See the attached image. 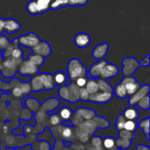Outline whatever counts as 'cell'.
Returning a JSON list of instances; mask_svg holds the SVG:
<instances>
[{"label": "cell", "mask_w": 150, "mask_h": 150, "mask_svg": "<svg viewBox=\"0 0 150 150\" xmlns=\"http://www.w3.org/2000/svg\"><path fill=\"white\" fill-rule=\"evenodd\" d=\"M102 140H101L100 138L98 137L97 136H95V137L93 138V139H92V145H93L95 147H97V148H100L101 146V145H102Z\"/></svg>", "instance_id": "681fc988"}, {"label": "cell", "mask_w": 150, "mask_h": 150, "mask_svg": "<svg viewBox=\"0 0 150 150\" xmlns=\"http://www.w3.org/2000/svg\"><path fill=\"white\" fill-rule=\"evenodd\" d=\"M54 77V81L55 84L57 86H62V85L65 84L66 81L67 80V75L63 72H57L53 76Z\"/></svg>", "instance_id": "484cf974"}, {"label": "cell", "mask_w": 150, "mask_h": 150, "mask_svg": "<svg viewBox=\"0 0 150 150\" xmlns=\"http://www.w3.org/2000/svg\"><path fill=\"white\" fill-rule=\"evenodd\" d=\"M18 86L21 89L23 95H29L32 91L30 83H27V82H21V83H19Z\"/></svg>", "instance_id": "60d3db41"}, {"label": "cell", "mask_w": 150, "mask_h": 150, "mask_svg": "<svg viewBox=\"0 0 150 150\" xmlns=\"http://www.w3.org/2000/svg\"><path fill=\"white\" fill-rule=\"evenodd\" d=\"M67 6H69L68 0H53L50 6V9L55 10Z\"/></svg>", "instance_id": "4dcf8cb0"}, {"label": "cell", "mask_w": 150, "mask_h": 150, "mask_svg": "<svg viewBox=\"0 0 150 150\" xmlns=\"http://www.w3.org/2000/svg\"><path fill=\"white\" fill-rule=\"evenodd\" d=\"M118 73L119 69L115 64H111V63H107L104 66L103 68L100 78L105 79V80H108V79L117 76Z\"/></svg>", "instance_id": "30bf717a"}, {"label": "cell", "mask_w": 150, "mask_h": 150, "mask_svg": "<svg viewBox=\"0 0 150 150\" xmlns=\"http://www.w3.org/2000/svg\"><path fill=\"white\" fill-rule=\"evenodd\" d=\"M87 79H88L86 78V76H84V77H80L75 81V83H76L79 88L84 87L85 85H86V81H87Z\"/></svg>", "instance_id": "bcb514c9"}, {"label": "cell", "mask_w": 150, "mask_h": 150, "mask_svg": "<svg viewBox=\"0 0 150 150\" xmlns=\"http://www.w3.org/2000/svg\"><path fill=\"white\" fill-rule=\"evenodd\" d=\"M58 115L63 121H67L71 119L72 116H73V111L70 107L64 106L60 108L58 112Z\"/></svg>", "instance_id": "d4e9b609"}, {"label": "cell", "mask_w": 150, "mask_h": 150, "mask_svg": "<svg viewBox=\"0 0 150 150\" xmlns=\"http://www.w3.org/2000/svg\"><path fill=\"white\" fill-rule=\"evenodd\" d=\"M89 0H68L69 6H83Z\"/></svg>", "instance_id": "f6af8a7d"}, {"label": "cell", "mask_w": 150, "mask_h": 150, "mask_svg": "<svg viewBox=\"0 0 150 150\" xmlns=\"http://www.w3.org/2000/svg\"><path fill=\"white\" fill-rule=\"evenodd\" d=\"M138 127V123L136 122V120H126L125 123L124 129L127 131L134 133Z\"/></svg>", "instance_id": "d590c367"}, {"label": "cell", "mask_w": 150, "mask_h": 150, "mask_svg": "<svg viewBox=\"0 0 150 150\" xmlns=\"http://www.w3.org/2000/svg\"><path fill=\"white\" fill-rule=\"evenodd\" d=\"M4 19L0 18V35L4 32Z\"/></svg>", "instance_id": "f5cc1de1"}, {"label": "cell", "mask_w": 150, "mask_h": 150, "mask_svg": "<svg viewBox=\"0 0 150 150\" xmlns=\"http://www.w3.org/2000/svg\"><path fill=\"white\" fill-rule=\"evenodd\" d=\"M120 82L125 86L127 96H131L132 95H133L142 86L140 83L136 81L135 78L132 76H124Z\"/></svg>", "instance_id": "8992f818"}, {"label": "cell", "mask_w": 150, "mask_h": 150, "mask_svg": "<svg viewBox=\"0 0 150 150\" xmlns=\"http://www.w3.org/2000/svg\"><path fill=\"white\" fill-rule=\"evenodd\" d=\"M27 59L29 60L31 62H32L35 65L38 66V67H40V66L42 65L44 63V61H45V58L43 57H42L40 55H38V54H33V53L31 54L28 57Z\"/></svg>", "instance_id": "83f0119b"}, {"label": "cell", "mask_w": 150, "mask_h": 150, "mask_svg": "<svg viewBox=\"0 0 150 150\" xmlns=\"http://www.w3.org/2000/svg\"><path fill=\"white\" fill-rule=\"evenodd\" d=\"M113 93L120 99H124L127 96V91L124 84L120 82L113 88Z\"/></svg>", "instance_id": "44dd1931"}, {"label": "cell", "mask_w": 150, "mask_h": 150, "mask_svg": "<svg viewBox=\"0 0 150 150\" xmlns=\"http://www.w3.org/2000/svg\"><path fill=\"white\" fill-rule=\"evenodd\" d=\"M149 65L146 66V67H142L139 66L134 73H133L132 76L135 78L136 81L141 85L149 84Z\"/></svg>", "instance_id": "3957f363"}, {"label": "cell", "mask_w": 150, "mask_h": 150, "mask_svg": "<svg viewBox=\"0 0 150 150\" xmlns=\"http://www.w3.org/2000/svg\"><path fill=\"white\" fill-rule=\"evenodd\" d=\"M136 150H149V146L144 144H139L136 146Z\"/></svg>", "instance_id": "816d5d0a"}, {"label": "cell", "mask_w": 150, "mask_h": 150, "mask_svg": "<svg viewBox=\"0 0 150 150\" xmlns=\"http://www.w3.org/2000/svg\"><path fill=\"white\" fill-rule=\"evenodd\" d=\"M136 137L134 133H132V132L127 131V130H125V129L119 131V137L121 138V139H127V140H132L134 138Z\"/></svg>", "instance_id": "8d00e7d4"}, {"label": "cell", "mask_w": 150, "mask_h": 150, "mask_svg": "<svg viewBox=\"0 0 150 150\" xmlns=\"http://www.w3.org/2000/svg\"><path fill=\"white\" fill-rule=\"evenodd\" d=\"M89 94L85 89V87H81L79 89V100L83 101L89 100Z\"/></svg>", "instance_id": "b9f144b4"}, {"label": "cell", "mask_w": 150, "mask_h": 150, "mask_svg": "<svg viewBox=\"0 0 150 150\" xmlns=\"http://www.w3.org/2000/svg\"><path fill=\"white\" fill-rule=\"evenodd\" d=\"M108 50V45L107 43H101L94 48L92 51V56L98 60L103 59L107 54Z\"/></svg>", "instance_id": "9a60e30c"}, {"label": "cell", "mask_w": 150, "mask_h": 150, "mask_svg": "<svg viewBox=\"0 0 150 150\" xmlns=\"http://www.w3.org/2000/svg\"><path fill=\"white\" fill-rule=\"evenodd\" d=\"M120 150H122V149H120Z\"/></svg>", "instance_id": "6f0895ef"}, {"label": "cell", "mask_w": 150, "mask_h": 150, "mask_svg": "<svg viewBox=\"0 0 150 150\" xmlns=\"http://www.w3.org/2000/svg\"><path fill=\"white\" fill-rule=\"evenodd\" d=\"M10 44V40L4 34L2 35H0V49H5Z\"/></svg>", "instance_id": "7bdbcfd3"}, {"label": "cell", "mask_w": 150, "mask_h": 150, "mask_svg": "<svg viewBox=\"0 0 150 150\" xmlns=\"http://www.w3.org/2000/svg\"><path fill=\"white\" fill-rule=\"evenodd\" d=\"M1 61H2V55H1V54L0 53V63H1Z\"/></svg>", "instance_id": "9f6ffc18"}, {"label": "cell", "mask_w": 150, "mask_h": 150, "mask_svg": "<svg viewBox=\"0 0 150 150\" xmlns=\"http://www.w3.org/2000/svg\"><path fill=\"white\" fill-rule=\"evenodd\" d=\"M77 112L81 116L83 120H90L95 117V112L90 108H80L77 110Z\"/></svg>", "instance_id": "cb8c5ba5"}, {"label": "cell", "mask_w": 150, "mask_h": 150, "mask_svg": "<svg viewBox=\"0 0 150 150\" xmlns=\"http://www.w3.org/2000/svg\"><path fill=\"white\" fill-rule=\"evenodd\" d=\"M74 42L79 48H85L89 45L91 42V38L86 33H79L74 38Z\"/></svg>", "instance_id": "4fadbf2b"}, {"label": "cell", "mask_w": 150, "mask_h": 150, "mask_svg": "<svg viewBox=\"0 0 150 150\" xmlns=\"http://www.w3.org/2000/svg\"><path fill=\"white\" fill-rule=\"evenodd\" d=\"M107 62L104 59H100L98 62L92 64L89 68V78H92V79H97V78H100V73L102 72L103 68L104 66L107 64Z\"/></svg>", "instance_id": "7c38bea8"}, {"label": "cell", "mask_w": 150, "mask_h": 150, "mask_svg": "<svg viewBox=\"0 0 150 150\" xmlns=\"http://www.w3.org/2000/svg\"><path fill=\"white\" fill-rule=\"evenodd\" d=\"M113 96H114L113 92H104L99 91L95 94L89 95V100L95 103L104 104L109 102L112 99Z\"/></svg>", "instance_id": "ba28073f"}, {"label": "cell", "mask_w": 150, "mask_h": 150, "mask_svg": "<svg viewBox=\"0 0 150 150\" xmlns=\"http://www.w3.org/2000/svg\"><path fill=\"white\" fill-rule=\"evenodd\" d=\"M38 6L39 14L45 13L50 10V6L53 0H35Z\"/></svg>", "instance_id": "7402d4cb"}, {"label": "cell", "mask_w": 150, "mask_h": 150, "mask_svg": "<svg viewBox=\"0 0 150 150\" xmlns=\"http://www.w3.org/2000/svg\"><path fill=\"white\" fill-rule=\"evenodd\" d=\"M59 105V101L57 98H51L47 100H45L43 103L42 104V108L44 111L46 112H51L54 109L58 107Z\"/></svg>", "instance_id": "e0dca14e"}, {"label": "cell", "mask_w": 150, "mask_h": 150, "mask_svg": "<svg viewBox=\"0 0 150 150\" xmlns=\"http://www.w3.org/2000/svg\"><path fill=\"white\" fill-rule=\"evenodd\" d=\"M126 120H127L125 118V117L123 115H120L118 117H117V120H116L115 126H116V129H117L118 131H120V130L124 129L125 123Z\"/></svg>", "instance_id": "f35d334b"}, {"label": "cell", "mask_w": 150, "mask_h": 150, "mask_svg": "<svg viewBox=\"0 0 150 150\" xmlns=\"http://www.w3.org/2000/svg\"><path fill=\"white\" fill-rule=\"evenodd\" d=\"M149 95H147L144 97L143 98H142L136 105H137L138 108H141L142 110H149Z\"/></svg>", "instance_id": "1f68e13d"}, {"label": "cell", "mask_w": 150, "mask_h": 150, "mask_svg": "<svg viewBox=\"0 0 150 150\" xmlns=\"http://www.w3.org/2000/svg\"><path fill=\"white\" fill-rule=\"evenodd\" d=\"M122 115L127 120H136L139 117V111L134 105H130L124 110Z\"/></svg>", "instance_id": "ac0fdd59"}, {"label": "cell", "mask_w": 150, "mask_h": 150, "mask_svg": "<svg viewBox=\"0 0 150 150\" xmlns=\"http://www.w3.org/2000/svg\"><path fill=\"white\" fill-rule=\"evenodd\" d=\"M26 10L31 15H38V6L35 0H31L26 4Z\"/></svg>", "instance_id": "e575fe53"}, {"label": "cell", "mask_w": 150, "mask_h": 150, "mask_svg": "<svg viewBox=\"0 0 150 150\" xmlns=\"http://www.w3.org/2000/svg\"><path fill=\"white\" fill-rule=\"evenodd\" d=\"M140 66L139 62L134 58H126L122 62V73L124 76H130Z\"/></svg>", "instance_id": "5b68a950"}, {"label": "cell", "mask_w": 150, "mask_h": 150, "mask_svg": "<svg viewBox=\"0 0 150 150\" xmlns=\"http://www.w3.org/2000/svg\"><path fill=\"white\" fill-rule=\"evenodd\" d=\"M12 93H13V95L15 98H21L23 95V92H22L21 89L18 85L13 88V90H12Z\"/></svg>", "instance_id": "c3c4849f"}, {"label": "cell", "mask_w": 150, "mask_h": 150, "mask_svg": "<svg viewBox=\"0 0 150 150\" xmlns=\"http://www.w3.org/2000/svg\"><path fill=\"white\" fill-rule=\"evenodd\" d=\"M115 143L117 146V149L125 150L127 149L130 146L131 140H127V139L118 138V139H117V140H115Z\"/></svg>", "instance_id": "d6a6232c"}, {"label": "cell", "mask_w": 150, "mask_h": 150, "mask_svg": "<svg viewBox=\"0 0 150 150\" xmlns=\"http://www.w3.org/2000/svg\"><path fill=\"white\" fill-rule=\"evenodd\" d=\"M30 85L32 87V90L34 92H39L43 89L42 80H41L40 75H35L32 76L30 80Z\"/></svg>", "instance_id": "d6986e66"}, {"label": "cell", "mask_w": 150, "mask_h": 150, "mask_svg": "<svg viewBox=\"0 0 150 150\" xmlns=\"http://www.w3.org/2000/svg\"><path fill=\"white\" fill-rule=\"evenodd\" d=\"M138 125L139 126V128L145 135L146 139L149 140V117H146L138 123Z\"/></svg>", "instance_id": "603a6c76"}, {"label": "cell", "mask_w": 150, "mask_h": 150, "mask_svg": "<svg viewBox=\"0 0 150 150\" xmlns=\"http://www.w3.org/2000/svg\"><path fill=\"white\" fill-rule=\"evenodd\" d=\"M92 120H93V122H95V125H96V127H98V128L105 129L108 127V126L110 125L108 120H107L106 119L103 118V117H96V116H95Z\"/></svg>", "instance_id": "f1b7e54d"}, {"label": "cell", "mask_w": 150, "mask_h": 150, "mask_svg": "<svg viewBox=\"0 0 150 150\" xmlns=\"http://www.w3.org/2000/svg\"><path fill=\"white\" fill-rule=\"evenodd\" d=\"M149 55L146 56V57L144 58V59L142 60L139 64H140V66H142V67H146V66H149Z\"/></svg>", "instance_id": "f907efd6"}, {"label": "cell", "mask_w": 150, "mask_h": 150, "mask_svg": "<svg viewBox=\"0 0 150 150\" xmlns=\"http://www.w3.org/2000/svg\"><path fill=\"white\" fill-rule=\"evenodd\" d=\"M25 104H26L25 107H26V108L28 107L31 111H37L38 108H40V103L37 100L33 99L32 98H29V97H26V103Z\"/></svg>", "instance_id": "f546056e"}, {"label": "cell", "mask_w": 150, "mask_h": 150, "mask_svg": "<svg viewBox=\"0 0 150 150\" xmlns=\"http://www.w3.org/2000/svg\"><path fill=\"white\" fill-rule=\"evenodd\" d=\"M149 85L145 84L142 85L141 87L135 92L133 95L130 96V99H129V105H134L140 100L142 98L146 95H149Z\"/></svg>", "instance_id": "9c48e42d"}, {"label": "cell", "mask_w": 150, "mask_h": 150, "mask_svg": "<svg viewBox=\"0 0 150 150\" xmlns=\"http://www.w3.org/2000/svg\"><path fill=\"white\" fill-rule=\"evenodd\" d=\"M11 56L13 58H14L15 59H21L23 57V51L21 49L20 47L18 45V46L15 47L13 49L11 52Z\"/></svg>", "instance_id": "ab89813d"}, {"label": "cell", "mask_w": 150, "mask_h": 150, "mask_svg": "<svg viewBox=\"0 0 150 150\" xmlns=\"http://www.w3.org/2000/svg\"><path fill=\"white\" fill-rule=\"evenodd\" d=\"M86 73L87 71L86 67L80 60L78 59H73L69 62L67 64V74L72 82H75V81L79 78L86 76Z\"/></svg>", "instance_id": "7a4b0ae2"}, {"label": "cell", "mask_w": 150, "mask_h": 150, "mask_svg": "<svg viewBox=\"0 0 150 150\" xmlns=\"http://www.w3.org/2000/svg\"><path fill=\"white\" fill-rule=\"evenodd\" d=\"M3 130H4V133H7V127H6V126H4V127H3Z\"/></svg>", "instance_id": "11a10c76"}, {"label": "cell", "mask_w": 150, "mask_h": 150, "mask_svg": "<svg viewBox=\"0 0 150 150\" xmlns=\"http://www.w3.org/2000/svg\"><path fill=\"white\" fill-rule=\"evenodd\" d=\"M83 121V119L82 118L81 116L76 111V114L73 117V120H72V123H73V126L76 125H80L82 122Z\"/></svg>", "instance_id": "7dc6e473"}, {"label": "cell", "mask_w": 150, "mask_h": 150, "mask_svg": "<svg viewBox=\"0 0 150 150\" xmlns=\"http://www.w3.org/2000/svg\"><path fill=\"white\" fill-rule=\"evenodd\" d=\"M103 145L104 147L107 149L111 150L113 148H114L115 146L116 143H115V139L111 136H107L103 141Z\"/></svg>", "instance_id": "836d02e7"}, {"label": "cell", "mask_w": 150, "mask_h": 150, "mask_svg": "<svg viewBox=\"0 0 150 150\" xmlns=\"http://www.w3.org/2000/svg\"><path fill=\"white\" fill-rule=\"evenodd\" d=\"M21 25L18 21L13 18L4 19V32L5 33L13 34L18 32L20 29Z\"/></svg>", "instance_id": "5bb4252c"}, {"label": "cell", "mask_w": 150, "mask_h": 150, "mask_svg": "<svg viewBox=\"0 0 150 150\" xmlns=\"http://www.w3.org/2000/svg\"><path fill=\"white\" fill-rule=\"evenodd\" d=\"M79 89L80 88L71 82L68 85H62L59 89V96L61 99L70 103H76L79 100Z\"/></svg>", "instance_id": "6da1fadb"}, {"label": "cell", "mask_w": 150, "mask_h": 150, "mask_svg": "<svg viewBox=\"0 0 150 150\" xmlns=\"http://www.w3.org/2000/svg\"><path fill=\"white\" fill-rule=\"evenodd\" d=\"M19 45L22 46L32 48L40 42L39 37L35 33H29L27 35H23L18 38Z\"/></svg>", "instance_id": "277c9868"}, {"label": "cell", "mask_w": 150, "mask_h": 150, "mask_svg": "<svg viewBox=\"0 0 150 150\" xmlns=\"http://www.w3.org/2000/svg\"><path fill=\"white\" fill-rule=\"evenodd\" d=\"M84 87L89 95H92V94L99 92L98 82H97V80L95 79H92V78L90 79H87V81H86Z\"/></svg>", "instance_id": "ffe728a7"}, {"label": "cell", "mask_w": 150, "mask_h": 150, "mask_svg": "<svg viewBox=\"0 0 150 150\" xmlns=\"http://www.w3.org/2000/svg\"><path fill=\"white\" fill-rule=\"evenodd\" d=\"M32 51L33 54H38L44 58L48 56H49L51 53V48L50 46L49 43L44 41H40L38 45L32 48Z\"/></svg>", "instance_id": "8fae6325"}, {"label": "cell", "mask_w": 150, "mask_h": 150, "mask_svg": "<svg viewBox=\"0 0 150 150\" xmlns=\"http://www.w3.org/2000/svg\"><path fill=\"white\" fill-rule=\"evenodd\" d=\"M97 82H98V87H99V91L104 92H113V87L107 81V80L100 78L97 80Z\"/></svg>", "instance_id": "4316f807"}, {"label": "cell", "mask_w": 150, "mask_h": 150, "mask_svg": "<svg viewBox=\"0 0 150 150\" xmlns=\"http://www.w3.org/2000/svg\"><path fill=\"white\" fill-rule=\"evenodd\" d=\"M49 121H50V123H51L52 125L56 126L61 122V119H60L59 116L58 114H51V115L50 116Z\"/></svg>", "instance_id": "ee69618b"}, {"label": "cell", "mask_w": 150, "mask_h": 150, "mask_svg": "<svg viewBox=\"0 0 150 150\" xmlns=\"http://www.w3.org/2000/svg\"><path fill=\"white\" fill-rule=\"evenodd\" d=\"M41 80H42V84H43V89L45 90H52L55 87V83L54 81V77L52 75L48 74V73H42L40 74Z\"/></svg>", "instance_id": "2e32d148"}, {"label": "cell", "mask_w": 150, "mask_h": 150, "mask_svg": "<svg viewBox=\"0 0 150 150\" xmlns=\"http://www.w3.org/2000/svg\"><path fill=\"white\" fill-rule=\"evenodd\" d=\"M62 125L64 126H70V127H73V123H72V122L68 121V120H67V121L63 122Z\"/></svg>", "instance_id": "db71d44e"}, {"label": "cell", "mask_w": 150, "mask_h": 150, "mask_svg": "<svg viewBox=\"0 0 150 150\" xmlns=\"http://www.w3.org/2000/svg\"><path fill=\"white\" fill-rule=\"evenodd\" d=\"M64 128H61V136L62 137H63L64 139H68L73 136V130H72L71 127L70 126H64Z\"/></svg>", "instance_id": "74e56055"}, {"label": "cell", "mask_w": 150, "mask_h": 150, "mask_svg": "<svg viewBox=\"0 0 150 150\" xmlns=\"http://www.w3.org/2000/svg\"><path fill=\"white\" fill-rule=\"evenodd\" d=\"M38 67H39L35 65L29 60L26 59L22 62L21 64L19 66L18 71L21 75H23V76H34L38 73Z\"/></svg>", "instance_id": "52a82bcc"}]
</instances>
